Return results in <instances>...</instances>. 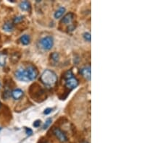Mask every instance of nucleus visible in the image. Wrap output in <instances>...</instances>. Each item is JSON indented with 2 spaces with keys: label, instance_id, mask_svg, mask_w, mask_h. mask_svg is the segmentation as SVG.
Here are the masks:
<instances>
[{
  "label": "nucleus",
  "instance_id": "f257e3e1",
  "mask_svg": "<svg viewBox=\"0 0 163 143\" xmlns=\"http://www.w3.org/2000/svg\"><path fill=\"white\" fill-rule=\"evenodd\" d=\"M40 80L42 83L44 84L46 86L52 87L57 83V76L54 72L50 70H46L41 74Z\"/></svg>",
  "mask_w": 163,
  "mask_h": 143
},
{
  "label": "nucleus",
  "instance_id": "f03ea898",
  "mask_svg": "<svg viewBox=\"0 0 163 143\" xmlns=\"http://www.w3.org/2000/svg\"><path fill=\"white\" fill-rule=\"evenodd\" d=\"M45 91L38 84H33L29 89V94L34 100L41 102L44 100Z\"/></svg>",
  "mask_w": 163,
  "mask_h": 143
},
{
  "label": "nucleus",
  "instance_id": "7ed1b4c3",
  "mask_svg": "<svg viewBox=\"0 0 163 143\" xmlns=\"http://www.w3.org/2000/svg\"><path fill=\"white\" fill-rule=\"evenodd\" d=\"M63 77L65 80V85L67 89L71 90L78 85V80L74 76L71 70L66 72Z\"/></svg>",
  "mask_w": 163,
  "mask_h": 143
},
{
  "label": "nucleus",
  "instance_id": "20e7f679",
  "mask_svg": "<svg viewBox=\"0 0 163 143\" xmlns=\"http://www.w3.org/2000/svg\"><path fill=\"white\" fill-rule=\"evenodd\" d=\"M40 44L42 49L46 51H49L53 47L54 39L52 36H48L42 38L40 40Z\"/></svg>",
  "mask_w": 163,
  "mask_h": 143
},
{
  "label": "nucleus",
  "instance_id": "39448f33",
  "mask_svg": "<svg viewBox=\"0 0 163 143\" xmlns=\"http://www.w3.org/2000/svg\"><path fill=\"white\" fill-rule=\"evenodd\" d=\"M15 76L18 80L22 81V82H28L29 78H28V73H27L26 69L20 67L15 72Z\"/></svg>",
  "mask_w": 163,
  "mask_h": 143
},
{
  "label": "nucleus",
  "instance_id": "423d86ee",
  "mask_svg": "<svg viewBox=\"0 0 163 143\" xmlns=\"http://www.w3.org/2000/svg\"><path fill=\"white\" fill-rule=\"evenodd\" d=\"M26 71L27 73H28V78H29V80L30 81H32L34 80L38 76V72L37 69L36 68L35 66L32 65V64H29L26 67Z\"/></svg>",
  "mask_w": 163,
  "mask_h": 143
},
{
  "label": "nucleus",
  "instance_id": "0eeeda50",
  "mask_svg": "<svg viewBox=\"0 0 163 143\" xmlns=\"http://www.w3.org/2000/svg\"><path fill=\"white\" fill-rule=\"evenodd\" d=\"M53 133L58 140L61 142H66L67 141V137L60 128H54Z\"/></svg>",
  "mask_w": 163,
  "mask_h": 143
},
{
  "label": "nucleus",
  "instance_id": "6e6552de",
  "mask_svg": "<svg viewBox=\"0 0 163 143\" xmlns=\"http://www.w3.org/2000/svg\"><path fill=\"white\" fill-rule=\"evenodd\" d=\"M80 73H81V75H82L86 80H87L89 81L91 80V75L90 66H88V67L86 66V67H83V68L80 70Z\"/></svg>",
  "mask_w": 163,
  "mask_h": 143
},
{
  "label": "nucleus",
  "instance_id": "1a4fd4ad",
  "mask_svg": "<svg viewBox=\"0 0 163 143\" xmlns=\"http://www.w3.org/2000/svg\"><path fill=\"white\" fill-rule=\"evenodd\" d=\"M74 17H75V15H74L73 13H67V14L66 15H65L63 19H62L61 22L65 24V25H69V24L71 23L72 21L73 20Z\"/></svg>",
  "mask_w": 163,
  "mask_h": 143
},
{
  "label": "nucleus",
  "instance_id": "9d476101",
  "mask_svg": "<svg viewBox=\"0 0 163 143\" xmlns=\"http://www.w3.org/2000/svg\"><path fill=\"white\" fill-rule=\"evenodd\" d=\"M24 93L22 90L17 88V89H15L13 90V92L11 93V96L15 100H19L23 96Z\"/></svg>",
  "mask_w": 163,
  "mask_h": 143
},
{
  "label": "nucleus",
  "instance_id": "9b49d317",
  "mask_svg": "<svg viewBox=\"0 0 163 143\" xmlns=\"http://www.w3.org/2000/svg\"><path fill=\"white\" fill-rule=\"evenodd\" d=\"M20 8L23 11H30L31 10V3L28 1H24L20 4Z\"/></svg>",
  "mask_w": 163,
  "mask_h": 143
},
{
  "label": "nucleus",
  "instance_id": "f8f14e48",
  "mask_svg": "<svg viewBox=\"0 0 163 143\" xmlns=\"http://www.w3.org/2000/svg\"><path fill=\"white\" fill-rule=\"evenodd\" d=\"M2 28L4 31H6V32L10 33L13 31V29H14V25H13V24L12 23V22H7L3 25Z\"/></svg>",
  "mask_w": 163,
  "mask_h": 143
},
{
  "label": "nucleus",
  "instance_id": "ddd939ff",
  "mask_svg": "<svg viewBox=\"0 0 163 143\" xmlns=\"http://www.w3.org/2000/svg\"><path fill=\"white\" fill-rule=\"evenodd\" d=\"M65 12V8L63 7H60V8L55 12V13H54V17H55L56 19H59V18L61 17L63 15Z\"/></svg>",
  "mask_w": 163,
  "mask_h": 143
},
{
  "label": "nucleus",
  "instance_id": "4468645a",
  "mask_svg": "<svg viewBox=\"0 0 163 143\" xmlns=\"http://www.w3.org/2000/svg\"><path fill=\"white\" fill-rule=\"evenodd\" d=\"M20 40L21 43H22L23 45H28L30 43L31 38H30V36L28 35H23L21 36Z\"/></svg>",
  "mask_w": 163,
  "mask_h": 143
},
{
  "label": "nucleus",
  "instance_id": "2eb2a0df",
  "mask_svg": "<svg viewBox=\"0 0 163 143\" xmlns=\"http://www.w3.org/2000/svg\"><path fill=\"white\" fill-rule=\"evenodd\" d=\"M7 55L3 52H0V67H4L6 64Z\"/></svg>",
  "mask_w": 163,
  "mask_h": 143
},
{
  "label": "nucleus",
  "instance_id": "dca6fc26",
  "mask_svg": "<svg viewBox=\"0 0 163 143\" xmlns=\"http://www.w3.org/2000/svg\"><path fill=\"white\" fill-rule=\"evenodd\" d=\"M51 58H52V60L54 63H57L60 59V55L57 52H54V53L51 54Z\"/></svg>",
  "mask_w": 163,
  "mask_h": 143
},
{
  "label": "nucleus",
  "instance_id": "f3484780",
  "mask_svg": "<svg viewBox=\"0 0 163 143\" xmlns=\"http://www.w3.org/2000/svg\"><path fill=\"white\" fill-rule=\"evenodd\" d=\"M23 18H24V17L22 15L17 16V17H15L14 19H13V22H14L15 24L20 23V22H21L22 20H23Z\"/></svg>",
  "mask_w": 163,
  "mask_h": 143
},
{
  "label": "nucleus",
  "instance_id": "a211bd4d",
  "mask_svg": "<svg viewBox=\"0 0 163 143\" xmlns=\"http://www.w3.org/2000/svg\"><path fill=\"white\" fill-rule=\"evenodd\" d=\"M19 59H20V56H18V53H15L13 54V56H12L11 59H10V61H13V63H15V62H18Z\"/></svg>",
  "mask_w": 163,
  "mask_h": 143
},
{
  "label": "nucleus",
  "instance_id": "6ab92c4d",
  "mask_svg": "<svg viewBox=\"0 0 163 143\" xmlns=\"http://www.w3.org/2000/svg\"><path fill=\"white\" fill-rule=\"evenodd\" d=\"M51 123H52V119H48L46 121V122H45V124H44L43 129H47V128L49 126V125L51 124Z\"/></svg>",
  "mask_w": 163,
  "mask_h": 143
},
{
  "label": "nucleus",
  "instance_id": "aec40b11",
  "mask_svg": "<svg viewBox=\"0 0 163 143\" xmlns=\"http://www.w3.org/2000/svg\"><path fill=\"white\" fill-rule=\"evenodd\" d=\"M84 39L86 40V41H89V42H90L91 39V34L88 32L85 33L84 34Z\"/></svg>",
  "mask_w": 163,
  "mask_h": 143
},
{
  "label": "nucleus",
  "instance_id": "412c9836",
  "mask_svg": "<svg viewBox=\"0 0 163 143\" xmlns=\"http://www.w3.org/2000/svg\"><path fill=\"white\" fill-rule=\"evenodd\" d=\"M10 96H11V92L9 90H6L4 92V94H3V98H7L10 97Z\"/></svg>",
  "mask_w": 163,
  "mask_h": 143
},
{
  "label": "nucleus",
  "instance_id": "4be33fe9",
  "mask_svg": "<svg viewBox=\"0 0 163 143\" xmlns=\"http://www.w3.org/2000/svg\"><path fill=\"white\" fill-rule=\"evenodd\" d=\"M41 120H36V121H34V124H33V125H34V127H39V126H40V125H41Z\"/></svg>",
  "mask_w": 163,
  "mask_h": 143
},
{
  "label": "nucleus",
  "instance_id": "5701e85b",
  "mask_svg": "<svg viewBox=\"0 0 163 143\" xmlns=\"http://www.w3.org/2000/svg\"><path fill=\"white\" fill-rule=\"evenodd\" d=\"M52 108H46V109L44 110V114H46V115H48V114H49L51 112H52Z\"/></svg>",
  "mask_w": 163,
  "mask_h": 143
},
{
  "label": "nucleus",
  "instance_id": "b1692460",
  "mask_svg": "<svg viewBox=\"0 0 163 143\" xmlns=\"http://www.w3.org/2000/svg\"><path fill=\"white\" fill-rule=\"evenodd\" d=\"M25 132H26L27 135H28V136H30V135L33 134V131L30 128H25Z\"/></svg>",
  "mask_w": 163,
  "mask_h": 143
},
{
  "label": "nucleus",
  "instance_id": "393cba45",
  "mask_svg": "<svg viewBox=\"0 0 163 143\" xmlns=\"http://www.w3.org/2000/svg\"><path fill=\"white\" fill-rule=\"evenodd\" d=\"M1 102H0V108H1Z\"/></svg>",
  "mask_w": 163,
  "mask_h": 143
},
{
  "label": "nucleus",
  "instance_id": "a878e982",
  "mask_svg": "<svg viewBox=\"0 0 163 143\" xmlns=\"http://www.w3.org/2000/svg\"><path fill=\"white\" fill-rule=\"evenodd\" d=\"M0 88H1V83H0Z\"/></svg>",
  "mask_w": 163,
  "mask_h": 143
},
{
  "label": "nucleus",
  "instance_id": "bb28decb",
  "mask_svg": "<svg viewBox=\"0 0 163 143\" xmlns=\"http://www.w3.org/2000/svg\"><path fill=\"white\" fill-rule=\"evenodd\" d=\"M1 128H0V130H1Z\"/></svg>",
  "mask_w": 163,
  "mask_h": 143
},
{
  "label": "nucleus",
  "instance_id": "cd10ccee",
  "mask_svg": "<svg viewBox=\"0 0 163 143\" xmlns=\"http://www.w3.org/2000/svg\"><path fill=\"white\" fill-rule=\"evenodd\" d=\"M85 143H86V142H85Z\"/></svg>",
  "mask_w": 163,
  "mask_h": 143
}]
</instances>
